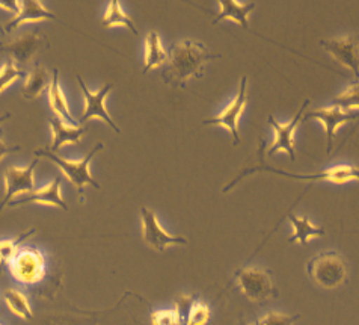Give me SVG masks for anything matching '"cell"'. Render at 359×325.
Here are the masks:
<instances>
[{"label": "cell", "instance_id": "obj_33", "mask_svg": "<svg viewBox=\"0 0 359 325\" xmlns=\"http://www.w3.org/2000/svg\"><path fill=\"white\" fill-rule=\"evenodd\" d=\"M18 150H20L18 145H8V144H5L2 138H0V161H2L5 156L11 154L14 152H18Z\"/></svg>", "mask_w": 359, "mask_h": 325}, {"label": "cell", "instance_id": "obj_29", "mask_svg": "<svg viewBox=\"0 0 359 325\" xmlns=\"http://www.w3.org/2000/svg\"><path fill=\"white\" fill-rule=\"evenodd\" d=\"M151 322L154 325H177L182 324L175 309H163L151 314Z\"/></svg>", "mask_w": 359, "mask_h": 325}, {"label": "cell", "instance_id": "obj_21", "mask_svg": "<svg viewBox=\"0 0 359 325\" xmlns=\"http://www.w3.org/2000/svg\"><path fill=\"white\" fill-rule=\"evenodd\" d=\"M287 220L293 227V236L288 239V242L306 245L308 241L316 239V238H323L325 236V229L317 227V225H314L310 220L306 218V216H297L294 213H288Z\"/></svg>", "mask_w": 359, "mask_h": 325}, {"label": "cell", "instance_id": "obj_19", "mask_svg": "<svg viewBox=\"0 0 359 325\" xmlns=\"http://www.w3.org/2000/svg\"><path fill=\"white\" fill-rule=\"evenodd\" d=\"M47 95H48L50 110L53 111V114L57 118H61L62 121L69 123L72 126H79L76 118L72 115V112H69L65 94L62 93L61 85H59V72L56 70V68L53 70L52 81H50V84L47 86Z\"/></svg>", "mask_w": 359, "mask_h": 325}, {"label": "cell", "instance_id": "obj_28", "mask_svg": "<svg viewBox=\"0 0 359 325\" xmlns=\"http://www.w3.org/2000/svg\"><path fill=\"white\" fill-rule=\"evenodd\" d=\"M210 307L204 303H195L191 312H189L186 322L187 325H204L210 319Z\"/></svg>", "mask_w": 359, "mask_h": 325}, {"label": "cell", "instance_id": "obj_14", "mask_svg": "<svg viewBox=\"0 0 359 325\" xmlns=\"http://www.w3.org/2000/svg\"><path fill=\"white\" fill-rule=\"evenodd\" d=\"M41 46V37L36 32H29L15 39H11L9 43L0 44V51L6 52L11 56L15 64L25 65L29 64L35 58Z\"/></svg>", "mask_w": 359, "mask_h": 325}, {"label": "cell", "instance_id": "obj_23", "mask_svg": "<svg viewBox=\"0 0 359 325\" xmlns=\"http://www.w3.org/2000/svg\"><path fill=\"white\" fill-rule=\"evenodd\" d=\"M102 25L104 29H112L116 26H124L128 31H132L133 35H137V29L135 27L133 20L126 14L119 0H111L107 6V11L102 18Z\"/></svg>", "mask_w": 359, "mask_h": 325}, {"label": "cell", "instance_id": "obj_10", "mask_svg": "<svg viewBox=\"0 0 359 325\" xmlns=\"http://www.w3.org/2000/svg\"><path fill=\"white\" fill-rule=\"evenodd\" d=\"M39 164V159L32 161L27 166H9V168L4 174L5 180V195L4 200L0 201V211H2L5 206L13 201V199L18 194H31L35 191V180H34V173L36 165Z\"/></svg>", "mask_w": 359, "mask_h": 325}, {"label": "cell", "instance_id": "obj_17", "mask_svg": "<svg viewBox=\"0 0 359 325\" xmlns=\"http://www.w3.org/2000/svg\"><path fill=\"white\" fill-rule=\"evenodd\" d=\"M50 129H52V141H50L48 150L57 153L59 150L62 149L64 145H69V144H79L85 136V127L81 126H67L64 124L65 121H62L61 118H50Z\"/></svg>", "mask_w": 359, "mask_h": 325}, {"label": "cell", "instance_id": "obj_13", "mask_svg": "<svg viewBox=\"0 0 359 325\" xmlns=\"http://www.w3.org/2000/svg\"><path fill=\"white\" fill-rule=\"evenodd\" d=\"M77 82L81 85V90L83 93V98H85V111L82 115V123H86L89 120H93V118H100V120H103L106 124H109L112 127V129L119 133V127L115 124V121L112 120V117L109 115L107 110H106V98L114 90V84H107L104 85L102 90L97 91V93H91L88 90V86L85 85V82L82 81L81 76H77Z\"/></svg>", "mask_w": 359, "mask_h": 325}, {"label": "cell", "instance_id": "obj_32", "mask_svg": "<svg viewBox=\"0 0 359 325\" xmlns=\"http://www.w3.org/2000/svg\"><path fill=\"white\" fill-rule=\"evenodd\" d=\"M0 8L17 15L20 13V8H22V2L20 0H0Z\"/></svg>", "mask_w": 359, "mask_h": 325}, {"label": "cell", "instance_id": "obj_9", "mask_svg": "<svg viewBox=\"0 0 359 325\" xmlns=\"http://www.w3.org/2000/svg\"><path fill=\"white\" fill-rule=\"evenodd\" d=\"M304 120H316L323 126L325 135H326V153L329 154L332 152V145L337 132L347 123H353L359 120V114L348 112L341 110L338 106H327V107H317L308 112Z\"/></svg>", "mask_w": 359, "mask_h": 325}, {"label": "cell", "instance_id": "obj_25", "mask_svg": "<svg viewBox=\"0 0 359 325\" xmlns=\"http://www.w3.org/2000/svg\"><path fill=\"white\" fill-rule=\"evenodd\" d=\"M332 105L348 112L359 111V81L346 86L341 93H338Z\"/></svg>", "mask_w": 359, "mask_h": 325}, {"label": "cell", "instance_id": "obj_22", "mask_svg": "<svg viewBox=\"0 0 359 325\" xmlns=\"http://www.w3.org/2000/svg\"><path fill=\"white\" fill-rule=\"evenodd\" d=\"M48 86V73L43 65H35L31 72L27 73L23 85V97L27 100H35L44 93Z\"/></svg>", "mask_w": 359, "mask_h": 325}, {"label": "cell", "instance_id": "obj_7", "mask_svg": "<svg viewBox=\"0 0 359 325\" xmlns=\"http://www.w3.org/2000/svg\"><path fill=\"white\" fill-rule=\"evenodd\" d=\"M248 106V77L243 76L241 85L233 102L229 103L225 110L217 114L216 117L210 118V120H204L203 123L205 126H219L224 127L229 133L233 135V144L241 142V133H238V124H241V117L243 115Z\"/></svg>", "mask_w": 359, "mask_h": 325}, {"label": "cell", "instance_id": "obj_18", "mask_svg": "<svg viewBox=\"0 0 359 325\" xmlns=\"http://www.w3.org/2000/svg\"><path fill=\"white\" fill-rule=\"evenodd\" d=\"M219 14L213 20V23H221L224 20L234 22L238 26L248 29L249 15L255 9V4H241L238 0H217Z\"/></svg>", "mask_w": 359, "mask_h": 325}, {"label": "cell", "instance_id": "obj_4", "mask_svg": "<svg viewBox=\"0 0 359 325\" xmlns=\"http://www.w3.org/2000/svg\"><path fill=\"white\" fill-rule=\"evenodd\" d=\"M103 149H104L103 144H95L93 149L86 153V156L82 157L81 161H68V159H65V157L59 156L53 152H50L48 149L36 150L35 156H44V157H47L48 161H52L53 164H56L59 166V170L62 171V174L67 177V179L76 186L77 192L82 194L86 185L95 186L97 190L100 188V185L93 179L91 173H89V164H91L93 157L98 152H102Z\"/></svg>", "mask_w": 359, "mask_h": 325}, {"label": "cell", "instance_id": "obj_1", "mask_svg": "<svg viewBox=\"0 0 359 325\" xmlns=\"http://www.w3.org/2000/svg\"><path fill=\"white\" fill-rule=\"evenodd\" d=\"M216 58H219V55H213L196 39H183L177 43L169 53L168 68L163 74L165 82L172 86H184L191 79L201 77L207 64Z\"/></svg>", "mask_w": 359, "mask_h": 325}, {"label": "cell", "instance_id": "obj_2", "mask_svg": "<svg viewBox=\"0 0 359 325\" xmlns=\"http://www.w3.org/2000/svg\"><path fill=\"white\" fill-rule=\"evenodd\" d=\"M258 171H266V173H272V174H278L287 177V179H294V180H308V182H327V183H335V185H344L348 182H359V166L355 165H337L332 166V168H327L318 174H293V173H287L283 170H276V168H271V166L263 165V166H255V168H248L245 170L242 174H238L236 179L229 183L228 186L224 188V192L231 191L234 186L241 182L243 177H246L248 174L252 173H258Z\"/></svg>", "mask_w": 359, "mask_h": 325}, {"label": "cell", "instance_id": "obj_27", "mask_svg": "<svg viewBox=\"0 0 359 325\" xmlns=\"http://www.w3.org/2000/svg\"><path fill=\"white\" fill-rule=\"evenodd\" d=\"M23 76V72L20 70L17 64L13 59H8V61L0 68V94H2L6 88L11 86L17 79Z\"/></svg>", "mask_w": 359, "mask_h": 325}, {"label": "cell", "instance_id": "obj_5", "mask_svg": "<svg viewBox=\"0 0 359 325\" xmlns=\"http://www.w3.org/2000/svg\"><path fill=\"white\" fill-rule=\"evenodd\" d=\"M9 272L22 284H36L43 281L47 272L44 254L35 247H20L8 260Z\"/></svg>", "mask_w": 359, "mask_h": 325}, {"label": "cell", "instance_id": "obj_26", "mask_svg": "<svg viewBox=\"0 0 359 325\" xmlns=\"http://www.w3.org/2000/svg\"><path fill=\"white\" fill-rule=\"evenodd\" d=\"M36 232V229H29L23 233L17 234L14 239H6V241H0V272H2L4 265L8 263V260L13 258L15 254V251L22 247V244L27 239L31 238V236Z\"/></svg>", "mask_w": 359, "mask_h": 325}, {"label": "cell", "instance_id": "obj_34", "mask_svg": "<svg viewBox=\"0 0 359 325\" xmlns=\"http://www.w3.org/2000/svg\"><path fill=\"white\" fill-rule=\"evenodd\" d=\"M9 117H11V115H9V114H5V115H0V124H2L4 121H6Z\"/></svg>", "mask_w": 359, "mask_h": 325}, {"label": "cell", "instance_id": "obj_12", "mask_svg": "<svg viewBox=\"0 0 359 325\" xmlns=\"http://www.w3.org/2000/svg\"><path fill=\"white\" fill-rule=\"evenodd\" d=\"M320 44L327 55H331L338 64L352 72L356 81H359V43L355 37L323 39Z\"/></svg>", "mask_w": 359, "mask_h": 325}, {"label": "cell", "instance_id": "obj_20", "mask_svg": "<svg viewBox=\"0 0 359 325\" xmlns=\"http://www.w3.org/2000/svg\"><path fill=\"white\" fill-rule=\"evenodd\" d=\"M169 59L168 52L165 51L162 38L156 31H149L145 35V59H144V72H153L156 68L163 67Z\"/></svg>", "mask_w": 359, "mask_h": 325}, {"label": "cell", "instance_id": "obj_15", "mask_svg": "<svg viewBox=\"0 0 359 325\" xmlns=\"http://www.w3.org/2000/svg\"><path fill=\"white\" fill-rule=\"evenodd\" d=\"M46 20H57L56 15L43 6L39 0H23L20 13L14 18L5 23L4 29L6 32H14L15 29L23 26L25 23H39Z\"/></svg>", "mask_w": 359, "mask_h": 325}, {"label": "cell", "instance_id": "obj_31", "mask_svg": "<svg viewBox=\"0 0 359 325\" xmlns=\"http://www.w3.org/2000/svg\"><path fill=\"white\" fill-rule=\"evenodd\" d=\"M195 304V300L192 295H180L175 301V312L178 313V318L182 322H186V318L189 312H191L192 306Z\"/></svg>", "mask_w": 359, "mask_h": 325}, {"label": "cell", "instance_id": "obj_30", "mask_svg": "<svg viewBox=\"0 0 359 325\" xmlns=\"http://www.w3.org/2000/svg\"><path fill=\"white\" fill-rule=\"evenodd\" d=\"M294 321V317L281 312H267L263 317L257 321L260 325H287Z\"/></svg>", "mask_w": 359, "mask_h": 325}, {"label": "cell", "instance_id": "obj_6", "mask_svg": "<svg viewBox=\"0 0 359 325\" xmlns=\"http://www.w3.org/2000/svg\"><path fill=\"white\" fill-rule=\"evenodd\" d=\"M238 288L249 301L262 303L273 298L276 291L272 283V272L264 268L248 267L234 272Z\"/></svg>", "mask_w": 359, "mask_h": 325}, {"label": "cell", "instance_id": "obj_11", "mask_svg": "<svg viewBox=\"0 0 359 325\" xmlns=\"http://www.w3.org/2000/svg\"><path fill=\"white\" fill-rule=\"evenodd\" d=\"M142 218V239L149 248L165 251L172 245H187V239L182 236L169 234L157 220V215L148 208H141Z\"/></svg>", "mask_w": 359, "mask_h": 325}, {"label": "cell", "instance_id": "obj_3", "mask_svg": "<svg viewBox=\"0 0 359 325\" xmlns=\"http://www.w3.org/2000/svg\"><path fill=\"white\" fill-rule=\"evenodd\" d=\"M306 271L317 286L327 291L340 288L347 277L346 262L340 254L334 251L317 254L308 262Z\"/></svg>", "mask_w": 359, "mask_h": 325}, {"label": "cell", "instance_id": "obj_8", "mask_svg": "<svg viewBox=\"0 0 359 325\" xmlns=\"http://www.w3.org/2000/svg\"><path fill=\"white\" fill-rule=\"evenodd\" d=\"M308 105H310V100H306L302 103L301 110L297 111V114L293 117V120H290L285 124L278 123L275 118L271 115L269 117V124H271L272 131H273V141L269 145V154L273 156L276 153H287L290 156V159H296V141H294V133L296 129L304 121V114L306 111Z\"/></svg>", "mask_w": 359, "mask_h": 325}, {"label": "cell", "instance_id": "obj_16", "mask_svg": "<svg viewBox=\"0 0 359 325\" xmlns=\"http://www.w3.org/2000/svg\"><path fill=\"white\" fill-rule=\"evenodd\" d=\"M61 186H62V182L56 175L52 182L44 186V188L38 190V191H32L31 194H29L27 199L9 201L8 206H9V208H18V206H25V204H29V203H39V204L56 206V208H61V209L67 211L68 208H67V203L62 199Z\"/></svg>", "mask_w": 359, "mask_h": 325}, {"label": "cell", "instance_id": "obj_24", "mask_svg": "<svg viewBox=\"0 0 359 325\" xmlns=\"http://www.w3.org/2000/svg\"><path fill=\"white\" fill-rule=\"evenodd\" d=\"M4 298L8 309L11 310L15 317L22 319H32L34 313L31 309V304H29L27 298L22 292L15 289H6Z\"/></svg>", "mask_w": 359, "mask_h": 325}]
</instances>
